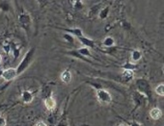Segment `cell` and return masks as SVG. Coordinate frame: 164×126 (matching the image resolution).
I'll return each instance as SVG.
<instances>
[{
  "label": "cell",
  "instance_id": "6da1fadb",
  "mask_svg": "<svg viewBox=\"0 0 164 126\" xmlns=\"http://www.w3.org/2000/svg\"><path fill=\"white\" fill-rule=\"evenodd\" d=\"M97 95L99 100L101 102V103L104 104H108L111 102V95L110 93L105 90H99L97 92Z\"/></svg>",
  "mask_w": 164,
  "mask_h": 126
},
{
  "label": "cell",
  "instance_id": "7a4b0ae2",
  "mask_svg": "<svg viewBox=\"0 0 164 126\" xmlns=\"http://www.w3.org/2000/svg\"><path fill=\"white\" fill-rule=\"evenodd\" d=\"M18 75V72H17V69L15 68H9V69H6L4 70L3 73H2V77L4 80L6 81H11L15 79V77Z\"/></svg>",
  "mask_w": 164,
  "mask_h": 126
},
{
  "label": "cell",
  "instance_id": "3957f363",
  "mask_svg": "<svg viewBox=\"0 0 164 126\" xmlns=\"http://www.w3.org/2000/svg\"><path fill=\"white\" fill-rule=\"evenodd\" d=\"M150 116L153 119H159L162 116V112L158 108H154L151 110Z\"/></svg>",
  "mask_w": 164,
  "mask_h": 126
},
{
  "label": "cell",
  "instance_id": "277c9868",
  "mask_svg": "<svg viewBox=\"0 0 164 126\" xmlns=\"http://www.w3.org/2000/svg\"><path fill=\"white\" fill-rule=\"evenodd\" d=\"M45 104H46V109H47V110H50V111H51V110H53V109L55 108L56 102H55V100L53 99V98L49 97V98H47V99H46Z\"/></svg>",
  "mask_w": 164,
  "mask_h": 126
},
{
  "label": "cell",
  "instance_id": "5b68a950",
  "mask_svg": "<svg viewBox=\"0 0 164 126\" xmlns=\"http://www.w3.org/2000/svg\"><path fill=\"white\" fill-rule=\"evenodd\" d=\"M61 79L64 83H70L71 80V73L70 71H68V70H66V71H64L62 73Z\"/></svg>",
  "mask_w": 164,
  "mask_h": 126
},
{
  "label": "cell",
  "instance_id": "8992f818",
  "mask_svg": "<svg viewBox=\"0 0 164 126\" xmlns=\"http://www.w3.org/2000/svg\"><path fill=\"white\" fill-rule=\"evenodd\" d=\"M22 98H23V101L28 103V102H31L32 101V94L28 92H24L22 93Z\"/></svg>",
  "mask_w": 164,
  "mask_h": 126
},
{
  "label": "cell",
  "instance_id": "52a82bcc",
  "mask_svg": "<svg viewBox=\"0 0 164 126\" xmlns=\"http://www.w3.org/2000/svg\"><path fill=\"white\" fill-rule=\"evenodd\" d=\"M155 92L158 94V95L160 96H163L164 95V85L163 84H160L157 87V89H155Z\"/></svg>",
  "mask_w": 164,
  "mask_h": 126
},
{
  "label": "cell",
  "instance_id": "ba28073f",
  "mask_svg": "<svg viewBox=\"0 0 164 126\" xmlns=\"http://www.w3.org/2000/svg\"><path fill=\"white\" fill-rule=\"evenodd\" d=\"M123 77L125 78L126 80H129L133 77V72L130 71V70H126L123 74Z\"/></svg>",
  "mask_w": 164,
  "mask_h": 126
},
{
  "label": "cell",
  "instance_id": "9c48e42d",
  "mask_svg": "<svg viewBox=\"0 0 164 126\" xmlns=\"http://www.w3.org/2000/svg\"><path fill=\"white\" fill-rule=\"evenodd\" d=\"M140 57H141V53H140L139 51H137V50L133 51V52H132V60L134 62L138 61L139 59H140Z\"/></svg>",
  "mask_w": 164,
  "mask_h": 126
},
{
  "label": "cell",
  "instance_id": "30bf717a",
  "mask_svg": "<svg viewBox=\"0 0 164 126\" xmlns=\"http://www.w3.org/2000/svg\"><path fill=\"white\" fill-rule=\"evenodd\" d=\"M104 44L105 45H111V44H113V40L112 39H106V40L104 41Z\"/></svg>",
  "mask_w": 164,
  "mask_h": 126
},
{
  "label": "cell",
  "instance_id": "8fae6325",
  "mask_svg": "<svg viewBox=\"0 0 164 126\" xmlns=\"http://www.w3.org/2000/svg\"><path fill=\"white\" fill-rule=\"evenodd\" d=\"M0 126H6V121L3 117H0Z\"/></svg>",
  "mask_w": 164,
  "mask_h": 126
},
{
  "label": "cell",
  "instance_id": "7c38bea8",
  "mask_svg": "<svg viewBox=\"0 0 164 126\" xmlns=\"http://www.w3.org/2000/svg\"><path fill=\"white\" fill-rule=\"evenodd\" d=\"M35 126H46V123H43V122H38L37 124H36Z\"/></svg>",
  "mask_w": 164,
  "mask_h": 126
},
{
  "label": "cell",
  "instance_id": "4fadbf2b",
  "mask_svg": "<svg viewBox=\"0 0 164 126\" xmlns=\"http://www.w3.org/2000/svg\"><path fill=\"white\" fill-rule=\"evenodd\" d=\"M119 126H126L125 124H121V125H119Z\"/></svg>",
  "mask_w": 164,
  "mask_h": 126
},
{
  "label": "cell",
  "instance_id": "5bb4252c",
  "mask_svg": "<svg viewBox=\"0 0 164 126\" xmlns=\"http://www.w3.org/2000/svg\"><path fill=\"white\" fill-rule=\"evenodd\" d=\"M0 62H1V56H0Z\"/></svg>",
  "mask_w": 164,
  "mask_h": 126
}]
</instances>
